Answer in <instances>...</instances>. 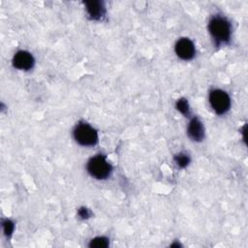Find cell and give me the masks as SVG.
Instances as JSON below:
<instances>
[{
  "mask_svg": "<svg viewBox=\"0 0 248 248\" xmlns=\"http://www.w3.org/2000/svg\"><path fill=\"white\" fill-rule=\"evenodd\" d=\"M208 30L217 44H226L231 39L232 27L226 17L220 16L211 17L208 23Z\"/></svg>",
  "mask_w": 248,
  "mask_h": 248,
  "instance_id": "obj_1",
  "label": "cell"
},
{
  "mask_svg": "<svg viewBox=\"0 0 248 248\" xmlns=\"http://www.w3.org/2000/svg\"><path fill=\"white\" fill-rule=\"evenodd\" d=\"M87 171L97 179H105L111 172V166L103 155H96L87 162Z\"/></svg>",
  "mask_w": 248,
  "mask_h": 248,
  "instance_id": "obj_2",
  "label": "cell"
},
{
  "mask_svg": "<svg viewBox=\"0 0 248 248\" xmlns=\"http://www.w3.org/2000/svg\"><path fill=\"white\" fill-rule=\"evenodd\" d=\"M74 138L80 145L91 146L97 143L98 133L89 124L80 122L74 129Z\"/></svg>",
  "mask_w": 248,
  "mask_h": 248,
  "instance_id": "obj_3",
  "label": "cell"
},
{
  "mask_svg": "<svg viewBox=\"0 0 248 248\" xmlns=\"http://www.w3.org/2000/svg\"><path fill=\"white\" fill-rule=\"evenodd\" d=\"M209 103L217 114H224L231 107V99L229 95L221 89H213L210 91Z\"/></svg>",
  "mask_w": 248,
  "mask_h": 248,
  "instance_id": "obj_4",
  "label": "cell"
},
{
  "mask_svg": "<svg viewBox=\"0 0 248 248\" xmlns=\"http://www.w3.org/2000/svg\"><path fill=\"white\" fill-rule=\"evenodd\" d=\"M176 55L183 60H190L195 56V46L193 42L188 38L179 39L174 46Z\"/></svg>",
  "mask_w": 248,
  "mask_h": 248,
  "instance_id": "obj_5",
  "label": "cell"
},
{
  "mask_svg": "<svg viewBox=\"0 0 248 248\" xmlns=\"http://www.w3.org/2000/svg\"><path fill=\"white\" fill-rule=\"evenodd\" d=\"M34 63L35 60L32 54L25 50L17 51L13 57V65L18 70H30L33 68Z\"/></svg>",
  "mask_w": 248,
  "mask_h": 248,
  "instance_id": "obj_6",
  "label": "cell"
},
{
  "mask_svg": "<svg viewBox=\"0 0 248 248\" xmlns=\"http://www.w3.org/2000/svg\"><path fill=\"white\" fill-rule=\"evenodd\" d=\"M86 12L91 19L100 20L106 14V9L104 3L97 0L85 1L84 2Z\"/></svg>",
  "mask_w": 248,
  "mask_h": 248,
  "instance_id": "obj_7",
  "label": "cell"
},
{
  "mask_svg": "<svg viewBox=\"0 0 248 248\" xmlns=\"http://www.w3.org/2000/svg\"><path fill=\"white\" fill-rule=\"evenodd\" d=\"M187 134H188L189 138L195 141H201L203 140L204 128H203L202 121L199 118L194 117L190 121L188 128H187Z\"/></svg>",
  "mask_w": 248,
  "mask_h": 248,
  "instance_id": "obj_8",
  "label": "cell"
},
{
  "mask_svg": "<svg viewBox=\"0 0 248 248\" xmlns=\"http://www.w3.org/2000/svg\"><path fill=\"white\" fill-rule=\"evenodd\" d=\"M190 161H191L190 156L187 153H184V152H180V153H178L174 156V162L180 168L187 167L189 165Z\"/></svg>",
  "mask_w": 248,
  "mask_h": 248,
  "instance_id": "obj_9",
  "label": "cell"
},
{
  "mask_svg": "<svg viewBox=\"0 0 248 248\" xmlns=\"http://www.w3.org/2000/svg\"><path fill=\"white\" fill-rule=\"evenodd\" d=\"M175 106H176L177 110H179L183 115H185V116L190 115V107H189V104L186 99L181 98V99L177 100Z\"/></svg>",
  "mask_w": 248,
  "mask_h": 248,
  "instance_id": "obj_10",
  "label": "cell"
},
{
  "mask_svg": "<svg viewBox=\"0 0 248 248\" xmlns=\"http://www.w3.org/2000/svg\"><path fill=\"white\" fill-rule=\"evenodd\" d=\"M108 246V239L104 236H98L90 240L89 247H96V248H105Z\"/></svg>",
  "mask_w": 248,
  "mask_h": 248,
  "instance_id": "obj_11",
  "label": "cell"
},
{
  "mask_svg": "<svg viewBox=\"0 0 248 248\" xmlns=\"http://www.w3.org/2000/svg\"><path fill=\"white\" fill-rule=\"evenodd\" d=\"M2 225H3L4 233H5L6 235H11V234L13 233V232H14V229H15L14 223H13L11 220L6 219V220L3 221Z\"/></svg>",
  "mask_w": 248,
  "mask_h": 248,
  "instance_id": "obj_12",
  "label": "cell"
},
{
  "mask_svg": "<svg viewBox=\"0 0 248 248\" xmlns=\"http://www.w3.org/2000/svg\"><path fill=\"white\" fill-rule=\"evenodd\" d=\"M78 213L79 217L82 218V219H87V218H89L90 215H91L90 211H89L86 207H80V208L78 209Z\"/></svg>",
  "mask_w": 248,
  "mask_h": 248,
  "instance_id": "obj_13",
  "label": "cell"
}]
</instances>
